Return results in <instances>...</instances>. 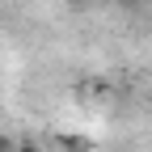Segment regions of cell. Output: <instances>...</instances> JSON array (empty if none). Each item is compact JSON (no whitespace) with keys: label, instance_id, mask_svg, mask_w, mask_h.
<instances>
[{"label":"cell","instance_id":"cell-4","mask_svg":"<svg viewBox=\"0 0 152 152\" xmlns=\"http://www.w3.org/2000/svg\"><path fill=\"white\" fill-rule=\"evenodd\" d=\"M118 4H131V9H144V4H152V0H118Z\"/></svg>","mask_w":152,"mask_h":152},{"label":"cell","instance_id":"cell-3","mask_svg":"<svg viewBox=\"0 0 152 152\" xmlns=\"http://www.w3.org/2000/svg\"><path fill=\"white\" fill-rule=\"evenodd\" d=\"M17 148V140H9V135H0V152H13Z\"/></svg>","mask_w":152,"mask_h":152},{"label":"cell","instance_id":"cell-1","mask_svg":"<svg viewBox=\"0 0 152 152\" xmlns=\"http://www.w3.org/2000/svg\"><path fill=\"white\" fill-rule=\"evenodd\" d=\"M59 144H64V152H89V148H93V144H89L85 135H64Z\"/></svg>","mask_w":152,"mask_h":152},{"label":"cell","instance_id":"cell-5","mask_svg":"<svg viewBox=\"0 0 152 152\" xmlns=\"http://www.w3.org/2000/svg\"><path fill=\"white\" fill-rule=\"evenodd\" d=\"M148 21H152V9H148Z\"/></svg>","mask_w":152,"mask_h":152},{"label":"cell","instance_id":"cell-2","mask_svg":"<svg viewBox=\"0 0 152 152\" xmlns=\"http://www.w3.org/2000/svg\"><path fill=\"white\" fill-rule=\"evenodd\" d=\"M13 152H42V144H38V140H17Z\"/></svg>","mask_w":152,"mask_h":152}]
</instances>
